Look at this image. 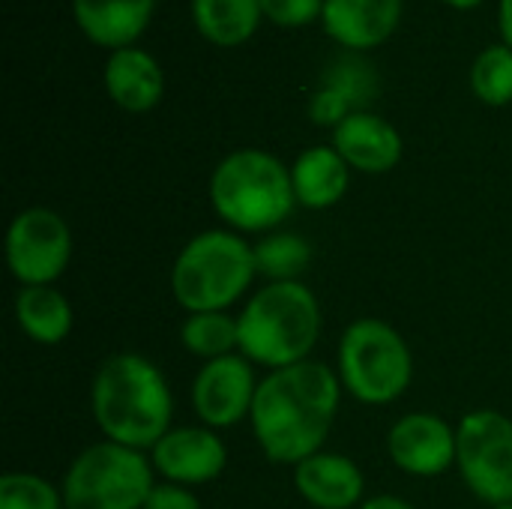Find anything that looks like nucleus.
I'll return each instance as SVG.
<instances>
[{
    "instance_id": "412c9836",
    "label": "nucleus",
    "mask_w": 512,
    "mask_h": 509,
    "mask_svg": "<svg viewBox=\"0 0 512 509\" xmlns=\"http://www.w3.org/2000/svg\"><path fill=\"white\" fill-rule=\"evenodd\" d=\"M252 252L258 273H264L270 282H297V276L312 261V246L291 231L267 234L261 243L252 246Z\"/></svg>"
},
{
    "instance_id": "b1692460",
    "label": "nucleus",
    "mask_w": 512,
    "mask_h": 509,
    "mask_svg": "<svg viewBox=\"0 0 512 509\" xmlns=\"http://www.w3.org/2000/svg\"><path fill=\"white\" fill-rule=\"evenodd\" d=\"M0 509H63V492L36 474H6L0 480Z\"/></svg>"
},
{
    "instance_id": "a211bd4d",
    "label": "nucleus",
    "mask_w": 512,
    "mask_h": 509,
    "mask_svg": "<svg viewBox=\"0 0 512 509\" xmlns=\"http://www.w3.org/2000/svg\"><path fill=\"white\" fill-rule=\"evenodd\" d=\"M348 162L339 156V150L330 147H309L297 156V162L291 165V183H294V195L297 204L309 207V210H327L333 204L342 201V195L348 192Z\"/></svg>"
},
{
    "instance_id": "20e7f679",
    "label": "nucleus",
    "mask_w": 512,
    "mask_h": 509,
    "mask_svg": "<svg viewBox=\"0 0 512 509\" xmlns=\"http://www.w3.org/2000/svg\"><path fill=\"white\" fill-rule=\"evenodd\" d=\"M213 210L234 231H270L288 219L297 204L291 171L267 150H234L210 177Z\"/></svg>"
},
{
    "instance_id": "2f4dec72",
    "label": "nucleus",
    "mask_w": 512,
    "mask_h": 509,
    "mask_svg": "<svg viewBox=\"0 0 512 509\" xmlns=\"http://www.w3.org/2000/svg\"><path fill=\"white\" fill-rule=\"evenodd\" d=\"M495 509H512V504H501V507H495Z\"/></svg>"
},
{
    "instance_id": "7c9ffc66",
    "label": "nucleus",
    "mask_w": 512,
    "mask_h": 509,
    "mask_svg": "<svg viewBox=\"0 0 512 509\" xmlns=\"http://www.w3.org/2000/svg\"><path fill=\"white\" fill-rule=\"evenodd\" d=\"M447 6H453V9H474V6H480L483 0H444Z\"/></svg>"
},
{
    "instance_id": "4468645a",
    "label": "nucleus",
    "mask_w": 512,
    "mask_h": 509,
    "mask_svg": "<svg viewBox=\"0 0 512 509\" xmlns=\"http://www.w3.org/2000/svg\"><path fill=\"white\" fill-rule=\"evenodd\" d=\"M333 147L351 168L363 174L393 171L405 150L399 129L372 111H354L351 117H345L333 129Z\"/></svg>"
},
{
    "instance_id": "39448f33",
    "label": "nucleus",
    "mask_w": 512,
    "mask_h": 509,
    "mask_svg": "<svg viewBox=\"0 0 512 509\" xmlns=\"http://www.w3.org/2000/svg\"><path fill=\"white\" fill-rule=\"evenodd\" d=\"M258 276L252 246L234 231H204L192 237L174 267V300L189 312H225L234 306Z\"/></svg>"
},
{
    "instance_id": "f257e3e1",
    "label": "nucleus",
    "mask_w": 512,
    "mask_h": 509,
    "mask_svg": "<svg viewBox=\"0 0 512 509\" xmlns=\"http://www.w3.org/2000/svg\"><path fill=\"white\" fill-rule=\"evenodd\" d=\"M342 381L327 363H297L270 372L255 393L252 432L276 465H300L321 453L339 411Z\"/></svg>"
},
{
    "instance_id": "c85d7f7f",
    "label": "nucleus",
    "mask_w": 512,
    "mask_h": 509,
    "mask_svg": "<svg viewBox=\"0 0 512 509\" xmlns=\"http://www.w3.org/2000/svg\"><path fill=\"white\" fill-rule=\"evenodd\" d=\"M498 30H501L504 45L512 48V0H501L498 3Z\"/></svg>"
},
{
    "instance_id": "5701e85b",
    "label": "nucleus",
    "mask_w": 512,
    "mask_h": 509,
    "mask_svg": "<svg viewBox=\"0 0 512 509\" xmlns=\"http://www.w3.org/2000/svg\"><path fill=\"white\" fill-rule=\"evenodd\" d=\"M471 90L480 102L492 108H504L512 102V48L489 45L477 54L471 66Z\"/></svg>"
},
{
    "instance_id": "f03ea898",
    "label": "nucleus",
    "mask_w": 512,
    "mask_h": 509,
    "mask_svg": "<svg viewBox=\"0 0 512 509\" xmlns=\"http://www.w3.org/2000/svg\"><path fill=\"white\" fill-rule=\"evenodd\" d=\"M90 402L102 435L129 450H153L171 432L168 381L141 354L108 357L93 378Z\"/></svg>"
},
{
    "instance_id": "393cba45",
    "label": "nucleus",
    "mask_w": 512,
    "mask_h": 509,
    "mask_svg": "<svg viewBox=\"0 0 512 509\" xmlns=\"http://www.w3.org/2000/svg\"><path fill=\"white\" fill-rule=\"evenodd\" d=\"M375 72L354 57H345L339 63H333L324 75V87H333L336 93H342L354 111H363V105L375 96Z\"/></svg>"
},
{
    "instance_id": "aec40b11",
    "label": "nucleus",
    "mask_w": 512,
    "mask_h": 509,
    "mask_svg": "<svg viewBox=\"0 0 512 509\" xmlns=\"http://www.w3.org/2000/svg\"><path fill=\"white\" fill-rule=\"evenodd\" d=\"M18 327L39 345H60L72 330V306L51 285L21 288L15 297Z\"/></svg>"
},
{
    "instance_id": "9d476101",
    "label": "nucleus",
    "mask_w": 512,
    "mask_h": 509,
    "mask_svg": "<svg viewBox=\"0 0 512 509\" xmlns=\"http://www.w3.org/2000/svg\"><path fill=\"white\" fill-rule=\"evenodd\" d=\"M255 393L252 363L243 354H228L201 366L192 384V405L210 429H228L252 414Z\"/></svg>"
},
{
    "instance_id": "9b49d317",
    "label": "nucleus",
    "mask_w": 512,
    "mask_h": 509,
    "mask_svg": "<svg viewBox=\"0 0 512 509\" xmlns=\"http://www.w3.org/2000/svg\"><path fill=\"white\" fill-rule=\"evenodd\" d=\"M387 450L405 474L438 477L456 465V429L435 414H408L390 429Z\"/></svg>"
},
{
    "instance_id": "0eeeda50",
    "label": "nucleus",
    "mask_w": 512,
    "mask_h": 509,
    "mask_svg": "<svg viewBox=\"0 0 512 509\" xmlns=\"http://www.w3.org/2000/svg\"><path fill=\"white\" fill-rule=\"evenodd\" d=\"M153 468L141 450L114 441L87 447L63 480V509H144Z\"/></svg>"
},
{
    "instance_id": "4be33fe9",
    "label": "nucleus",
    "mask_w": 512,
    "mask_h": 509,
    "mask_svg": "<svg viewBox=\"0 0 512 509\" xmlns=\"http://www.w3.org/2000/svg\"><path fill=\"white\" fill-rule=\"evenodd\" d=\"M180 342L189 354L204 360L228 357L237 348V318L225 312H195L183 321Z\"/></svg>"
},
{
    "instance_id": "7ed1b4c3",
    "label": "nucleus",
    "mask_w": 512,
    "mask_h": 509,
    "mask_svg": "<svg viewBox=\"0 0 512 509\" xmlns=\"http://www.w3.org/2000/svg\"><path fill=\"white\" fill-rule=\"evenodd\" d=\"M321 333V309L303 282H270L243 306L237 318V348L249 363L270 372L309 357Z\"/></svg>"
},
{
    "instance_id": "c756f323",
    "label": "nucleus",
    "mask_w": 512,
    "mask_h": 509,
    "mask_svg": "<svg viewBox=\"0 0 512 509\" xmlns=\"http://www.w3.org/2000/svg\"><path fill=\"white\" fill-rule=\"evenodd\" d=\"M360 509H417V507H411L408 501H402V498H396V495H378V498H369V501H366Z\"/></svg>"
},
{
    "instance_id": "6e6552de",
    "label": "nucleus",
    "mask_w": 512,
    "mask_h": 509,
    "mask_svg": "<svg viewBox=\"0 0 512 509\" xmlns=\"http://www.w3.org/2000/svg\"><path fill=\"white\" fill-rule=\"evenodd\" d=\"M456 465L480 501L512 504V420L498 411L465 414L456 429Z\"/></svg>"
},
{
    "instance_id": "2eb2a0df",
    "label": "nucleus",
    "mask_w": 512,
    "mask_h": 509,
    "mask_svg": "<svg viewBox=\"0 0 512 509\" xmlns=\"http://www.w3.org/2000/svg\"><path fill=\"white\" fill-rule=\"evenodd\" d=\"M105 90L117 108L147 114L165 96V72L150 51L138 45L117 48L105 60Z\"/></svg>"
},
{
    "instance_id": "ddd939ff",
    "label": "nucleus",
    "mask_w": 512,
    "mask_h": 509,
    "mask_svg": "<svg viewBox=\"0 0 512 509\" xmlns=\"http://www.w3.org/2000/svg\"><path fill=\"white\" fill-rule=\"evenodd\" d=\"M402 9L405 0H324L321 27L348 51H372L396 33Z\"/></svg>"
},
{
    "instance_id": "1a4fd4ad",
    "label": "nucleus",
    "mask_w": 512,
    "mask_h": 509,
    "mask_svg": "<svg viewBox=\"0 0 512 509\" xmlns=\"http://www.w3.org/2000/svg\"><path fill=\"white\" fill-rule=\"evenodd\" d=\"M72 258V231L63 216L48 207L18 213L6 231V261L21 288L51 285Z\"/></svg>"
},
{
    "instance_id": "dca6fc26",
    "label": "nucleus",
    "mask_w": 512,
    "mask_h": 509,
    "mask_svg": "<svg viewBox=\"0 0 512 509\" xmlns=\"http://www.w3.org/2000/svg\"><path fill=\"white\" fill-rule=\"evenodd\" d=\"M294 486L315 509H351L360 504L363 471L342 453H315L294 468Z\"/></svg>"
},
{
    "instance_id": "423d86ee",
    "label": "nucleus",
    "mask_w": 512,
    "mask_h": 509,
    "mask_svg": "<svg viewBox=\"0 0 512 509\" xmlns=\"http://www.w3.org/2000/svg\"><path fill=\"white\" fill-rule=\"evenodd\" d=\"M414 378L408 342L378 318L354 321L339 342V381L363 405L396 402Z\"/></svg>"
},
{
    "instance_id": "bb28decb",
    "label": "nucleus",
    "mask_w": 512,
    "mask_h": 509,
    "mask_svg": "<svg viewBox=\"0 0 512 509\" xmlns=\"http://www.w3.org/2000/svg\"><path fill=\"white\" fill-rule=\"evenodd\" d=\"M354 114V108H351V102L342 96V93H336L333 87H321V90H315V96H312V102H309V117L318 123V126H339L345 117H351Z\"/></svg>"
},
{
    "instance_id": "f8f14e48",
    "label": "nucleus",
    "mask_w": 512,
    "mask_h": 509,
    "mask_svg": "<svg viewBox=\"0 0 512 509\" xmlns=\"http://www.w3.org/2000/svg\"><path fill=\"white\" fill-rule=\"evenodd\" d=\"M153 468L177 486H201L225 471L228 450L213 429H171L153 447Z\"/></svg>"
},
{
    "instance_id": "cd10ccee",
    "label": "nucleus",
    "mask_w": 512,
    "mask_h": 509,
    "mask_svg": "<svg viewBox=\"0 0 512 509\" xmlns=\"http://www.w3.org/2000/svg\"><path fill=\"white\" fill-rule=\"evenodd\" d=\"M144 509H201V504H198V498L186 486L162 483V486H153Z\"/></svg>"
},
{
    "instance_id": "f3484780",
    "label": "nucleus",
    "mask_w": 512,
    "mask_h": 509,
    "mask_svg": "<svg viewBox=\"0 0 512 509\" xmlns=\"http://www.w3.org/2000/svg\"><path fill=\"white\" fill-rule=\"evenodd\" d=\"M156 0H72L78 30L99 48H129L147 30Z\"/></svg>"
},
{
    "instance_id": "a878e982",
    "label": "nucleus",
    "mask_w": 512,
    "mask_h": 509,
    "mask_svg": "<svg viewBox=\"0 0 512 509\" xmlns=\"http://www.w3.org/2000/svg\"><path fill=\"white\" fill-rule=\"evenodd\" d=\"M264 18L276 27H306L321 21L324 0H261Z\"/></svg>"
},
{
    "instance_id": "6ab92c4d",
    "label": "nucleus",
    "mask_w": 512,
    "mask_h": 509,
    "mask_svg": "<svg viewBox=\"0 0 512 509\" xmlns=\"http://www.w3.org/2000/svg\"><path fill=\"white\" fill-rule=\"evenodd\" d=\"M261 18V0H192V21L216 48H237L249 42L258 33Z\"/></svg>"
}]
</instances>
